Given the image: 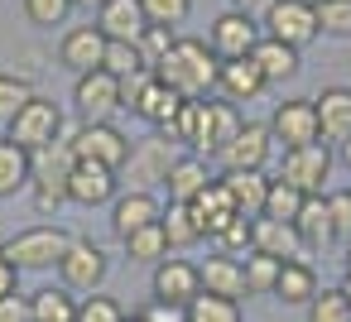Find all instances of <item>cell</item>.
Here are the masks:
<instances>
[{"mask_svg": "<svg viewBox=\"0 0 351 322\" xmlns=\"http://www.w3.org/2000/svg\"><path fill=\"white\" fill-rule=\"evenodd\" d=\"M245 121H241V111L231 106V101H183V111L173 116V125L164 130L173 145H188V154H197V159H221V149L236 140V130H241Z\"/></svg>", "mask_w": 351, "mask_h": 322, "instance_id": "cell-1", "label": "cell"}, {"mask_svg": "<svg viewBox=\"0 0 351 322\" xmlns=\"http://www.w3.org/2000/svg\"><path fill=\"white\" fill-rule=\"evenodd\" d=\"M217 68H221V58L207 49V39H173V49L154 68V77L169 92H178L183 101H202L207 92H217Z\"/></svg>", "mask_w": 351, "mask_h": 322, "instance_id": "cell-2", "label": "cell"}, {"mask_svg": "<svg viewBox=\"0 0 351 322\" xmlns=\"http://www.w3.org/2000/svg\"><path fill=\"white\" fill-rule=\"evenodd\" d=\"M5 140L20 145L25 154H44V149L63 145V111H58V101H49V97L25 101L15 111V121L5 125Z\"/></svg>", "mask_w": 351, "mask_h": 322, "instance_id": "cell-3", "label": "cell"}, {"mask_svg": "<svg viewBox=\"0 0 351 322\" xmlns=\"http://www.w3.org/2000/svg\"><path fill=\"white\" fill-rule=\"evenodd\" d=\"M68 245H73V231H63V226H29V231H15L5 245H0V255L25 274V269H58Z\"/></svg>", "mask_w": 351, "mask_h": 322, "instance_id": "cell-4", "label": "cell"}, {"mask_svg": "<svg viewBox=\"0 0 351 322\" xmlns=\"http://www.w3.org/2000/svg\"><path fill=\"white\" fill-rule=\"evenodd\" d=\"M68 154H73V164H101V169L121 173L125 159H130V140H125L111 121H97V125H82V130L68 140Z\"/></svg>", "mask_w": 351, "mask_h": 322, "instance_id": "cell-5", "label": "cell"}, {"mask_svg": "<svg viewBox=\"0 0 351 322\" xmlns=\"http://www.w3.org/2000/svg\"><path fill=\"white\" fill-rule=\"evenodd\" d=\"M332 173V149L327 145H303V149H284L279 159V183H289L303 197H322Z\"/></svg>", "mask_w": 351, "mask_h": 322, "instance_id": "cell-6", "label": "cell"}, {"mask_svg": "<svg viewBox=\"0 0 351 322\" xmlns=\"http://www.w3.org/2000/svg\"><path fill=\"white\" fill-rule=\"evenodd\" d=\"M265 34L279 39V44H289V49H308L322 34L313 0H274L269 15H265Z\"/></svg>", "mask_w": 351, "mask_h": 322, "instance_id": "cell-7", "label": "cell"}, {"mask_svg": "<svg viewBox=\"0 0 351 322\" xmlns=\"http://www.w3.org/2000/svg\"><path fill=\"white\" fill-rule=\"evenodd\" d=\"M173 140L169 135H149V140H140V145H130V159H125V183H130V193H149L154 183H164L169 178V169H173Z\"/></svg>", "mask_w": 351, "mask_h": 322, "instance_id": "cell-8", "label": "cell"}, {"mask_svg": "<svg viewBox=\"0 0 351 322\" xmlns=\"http://www.w3.org/2000/svg\"><path fill=\"white\" fill-rule=\"evenodd\" d=\"M58 279H63L68 293H97L101 279H106V250L87 236H73L68 255L58 260Z\"/></svg>", "mask_w": 351, "mask_h": 322, "instance_id": "cell-9", "label": "cell"}, {"mask_svg": "<svg viewBox=\"0 0 351 322\" xmlns=\"http://www.w3.org/2000/svg\"><path fill=\"white\" fill-rule=\"evenodd\" d=\"M73 106L82 116V125H97V121H111L121 111V77H111L106 68L97 73H82L77 87H73Z\"/></svg>", "mask_w": 351, "mask_h": 322, "instance_id": "cell-10", "label": "cell"}, {"mask_svg": "<svg viewBox=\"0 0 351 322\" xmlns=\"http://www.w3.org/2000/svg\"><path fill=\"white\" fill-rule=\"evenodd\" d=\"M269 135L279 149H303V145H322L317 140V111H313V97H293V101H279L274 116H269Z\"/></svg>", "mask_w": 351, "mask_h": 322, "instance_id": "cell-11", "label": "cell"}, {"mask_svg": "<svg viewBox=\"0 0 351 322\" xmlns=\"http://www.w3.org/2000/svg\"><path fill=\"white\" fill-rule=\"evenodd\" d=\"M269 154H274V135H269V125L245 121V125L236 130V140L221 149V169H226V173H265Z\"/></svg>", "mask_w": 351, "mask_h": 322, "instance_id": "cell-12", "label": "cell"}, {"mask_svg": "<svg viewBox=\"0 0 351 322\" xmlns=\"http://www.w3.org/2000/svg\"><path fill=\"white\" fill-rule=\"evenodd\" d=\"M260 44V25L245 15V10H226L212 20V34H207V49L226 63V58H250Z\"/></svg>", "mask_w": 351, "mask_h": 322, "instance_id": "cell-13", "label": "cell"}, {"mask_svg": "<svg viewBox=\"0 0 351 322\" xmlns=\"http://www.w3.org/2000/svg\"><path fill=\"white\" fill-rule=\"evenodd\" d=\"M197 293H202V274H197V264H193V260L169 255V260H159V264H154V303L188 308Z\"/></svg>", "mask_w": 351, "mask_h": 322, "instance_id": "cell-14", "label": "cell"}, {"mask_svg": "<svg viewBox=\"0 0 351 322\" xmlns=\"http://www.w3.org/2000/svg\"><path fill=\"white\" fill-rule=\"evenodd\" d=\"M317 111V140L322 145H346L351 140V92L346 87H322L313 97Z\"/></svg>", "mask_w": 351, "mask_h": 322, "instance_id": "cell-15", "label": "cell"}, {"mask_svg": "<svg viewBox=\"0 0 351 322\" xmlns=\"http://www.w3.org/2000/svg\"><path fill=\"white\" fill-rule=\"evenodd\" d=\"M58 58H63V68L68 73H97L101 68V58H106V34L97 29V25H77V29H68L63 34V44H58Z\"/></svg>", "mask_w": 351, "mask_h": 322, "instance_id": "cell-16", "label": "cell"}, {"mask_svg": "<svg viewBox=\"0 0 351 322\" xmlns=\"http://www.w3.org/2000/svg\"><path fill=\"white\" fill-rule=\"evenodd\" d=\"M188 207H193V221H197L202 240H217V236H221V231H226V226L241 216V212H236V202L226 197V188H221L217 178H212V183H207V188H202V193H197Z\"/></svg>", "mask_w": 351, "mask_h": 322, "instance_id": "cell-17", "label": "cell"}, {"mask_svg": "<svg viewBox=\"0 0 351 322\" xmlns=\"http://www.w3.org/2000/svg\"><path fill=\"white\" fill-rule=\"evenodd\" d=\"M116 173L101 169V164H73L68 173V202L77 207H101V202H116Z\"/></svg>", "mask_w": 351, "mask_h": 322, "instance_id": "cell-18", "label": "cell"}, {"mask_svg": "<svg viewBox=\"0 0 351 322\" xmlns=\"http://www.w3.org/2000/svg\"><path fill=\"white\" fill-rule=\"evenodd\" d=\"M159 216H164V207L154 202V193H116V202H111V231H116V240L154 226Z\"/></svg>", "mask_w": 351, "mask_h": 322, "instance_id": "cell-19", "label": "cell"}, {"mask_svg": "<svg viewBox=\"0 0 351 322\" xmlns=\"http://www.w3.org/2000/svg\"><path fill=\"white\" fill-rule=\"evenodd\" d=\"M97 29L116 44H140V34L149 29L145 20V5L140 0H106V5L97 10Z\"/></svg>", "mask_w": 351, "mask_h": 322, "instance_id": "cell-20", "label": "cell"}, {"mask_svg": "<svg viewBox=\"0 0 351 322\" xmlns=\"http://www.w3.org/2000/svg\"><path fill=\"white\" fill-rule=\"evenodd\" d=\"M250 250L255 255H269V260H303L298 231L284 226V221H269V216H255L250 221Z\"/></svg>", "mask_w": 351, "mask_h": 322, "instance_id": "cell-21", "label": "cell"}, {"mask_svg": "<svg viewBox=\"0 0 351 322\" xmlns=\"http://www.w3.org/2000/svg\"><path fill=\"white\" fill-rule=\"evenodd\" d=\"M197 274H202V293H217V298H231V303H241L245 298V269H241V260L236 255H207L202 264H197Z\"/></svg>", "mask_w": 351, "mask_h": 322, "instance_id": "cell-22", "label": "cell"}, {"mask_svg": "<svg viewBox=\"0 0 351 322\" xmlns=\"http://www.w3.org/2000/svg\"><path fill=\"white\" fill-rule=\"evenodd\" d=\"M130 111H135L145 125H154V130L164 135V130L173 125V116L183 111V97H178V92H169L159 77H149V82H145V92L130 101Z\"/></svg>", "mask_w": 351, "mask_h": 322, "instance_id": "cell-23", "label": "cell"}, {"mask_svg": "<svg viewBox=\"0 0 351 322\" xmlns=\"http://www.w3.org/2000/svg\"><path fill=\"white\" fill-rule=\"evenodd\" d=\"M269 82L260 77V68L250 63V58H226L221 68H217V92L236 106V101H255L260 92H265Z\"/></svg>", "mask_w": 351, "mask_h": 322, "instance_id": "cell-24", "label": "cell"}, {"mask_svg": "<svg viewBox=\"0 0 351 322\" xmlns=\"http://www.w3.org/2000/svg\"><path fill=\"white\" fill-rule=\"evenodd\" d=\"M221 188H226V197L236 202V212L241 216H265V197H269V183L274 178H265V173H221L217 178Z\"/></svg>", "mask_w": 351, "mask_h": 322, "instance_id": "cell-25", "label": "cell"}, {"mask_svg": "<svg viewBox=\"0 0 351 322\" xmlns=\"http://www.w3.org/2000/svg\"><path fill=\"white\" fill-rule=\"evenodd\" d=\"M207 183H212L207 159H197V154H178L173 169H169V178H164V193H169V202H193Z\"/></svg>", "mask_w": 351, "mask_h": 322, "instance_id": "cell-26", "label": "cell"}, {"mask_svg": "<svg viewBox=\"0 0 351 322\" xmlns=\"http://www.w3.org/2000/svg\"><path fill=\"white\" fill-rule=\"evenodd\" d=\"M293 231H298L303 250H317V245L337 240L332 212H327V193H322V197H303V207H298V216H293Z\"/></svg>", "mask_w": 351, "mask_h": 322, "instance_id": "cell-27", "label": "cell"}, {"mask_svg": "<svg viewBox=\"0 0 351 322\" xmlns=\"http://www.w3.org/2000/svg\"><path fill=\"white\" fill-rule=\"evenodd\" d=\"M317 293V274L308 260H284L279 264V279H274V298L279 303H293V308H308Z\"/></svg>", "mask_w": 351, "mask_h": 322, "instance_id": "cell-28", "label": "cell"}, {"mask_svg": "<svg viewBox=\"0 0 351 322\" xmlns=\"http://www.w3.org/2000/svg\"><path fill=\"white\" fill-rule=\"evenodd\" d=\"M250 63H255V68H260V77L274 87V82H284V77H293V73H298V49H289V44H279V39L260 34V44H255V53H250Z\"/></svg>", "mask_w": 351, "mask_h": 322, "instance_id": "cell-29", "label": "cell"}, {"mask_svg": "<svg viewBox=\"0 0 351 322\" xmlns=\"http://www.w3.org/2000/svg\"><path fill=\"white\" fill-rule=\"evenodd\" d=\"M29 178H34V154H25V149L10 145V140H0V197L25 193Z\"/></svg>", "mask_w": 351, "mask_h": 322, "instance_id": "cell-30", "label": "cell"}, {"mask_svg": "<svg viewBox=\"0 0 351 322\" xmlns=\"http://www.w3.org/2000/svg\"><path fill=\"white\" fill-rule=\"evenodd\" d=\"M29 312H34V322H77V293H68L63 284L53 288H34L29 293Z\"/></svg>", "mask_w": 351, "mask_h": 322, "instance_id": "cell-31", "label": "cell"}, {"mask_svg": "<svg viewBox=\"0 0 351 322\" xmlns=\"http://www.w3.org/2000/svg\"><path fill=\"white\" fill-rule=\"evenodd\" d=\"M159 226H164V236H169V250H188V245H197V240H202V231H197V221H193V207H188V202H169V207H164V216H159Z\"/></svg>", "mask_w": 351, "mask_h": 322, "instance_id": "cell-32", "label": "cell"}, {"mask_svg": "<svg viewBox=\"0 0 351 322\" xmlns=\"http://www.w3.org/2000/svg\"><path fill=\"white\" fill-rule=\"evenodd\" d=\"M125 245V255L135 260V264H159V260H169L173 250H169V236H164V226L154 221V226H145V231H135V236H125L121 240Z\"/></svg>", "mask_w": 351, "mask_h": 322, "instance_id": "cell-33", "label": "cell"}, {"mask_svg": "<svg viewBox=\"0 0 351 322\" xmlns=\"http://www.w3.org/2000/svg\"><path fill=\"white\" fill-rule=\"evenodd\" d=\"M308 322H351V293L346 288H317L308 303Z\"/></svg>", "mask_w": 351, "mask_h": 322, "instance_id": "cell-34", "label": "cell"}, {"mask_svg": "<svg viewBox=\"0 0 351 322\" xmlns=\"http://www.w3.org/2000/svg\"><path fill=\"white\" fill-rule=\"evenodd\" d=\"M39 92H34V82L25 77V73H0V121H15V111L25 106V101H34Z\"/></svg>", "mask_w": 351, "mask_h": 322, "instance_id": "cell-35", "label": "cell"}, {"mask_svg": "<svg viewBox=\"0 0 351 322\" xmlns=\"http://www.w3.org/2000/svg\"><path fill=\"white\" fill-rule=\"evenodd\" d=\"M183 312H188V322H241V303L217 298V293H197Z\"/></svg>", "mask_w": 351, "mask_h": 322, "instance_id": "cell-36", "label": "cell"}, {"mask_svg": "<svg viewBox=\"0 0 351 322\" xmlns=\"http://www.w3.org/2000/svg\"><path fill=\"white\" fill-rule=\"evenodd\" d=\"M279 264L284 260H269V255H245L241 260V269H245V298L250 293H274V279H279Z\"/></svg>", "mask_w": 351, "mask_h": 322, "instance_id": "cell-37", "label": "cell"}, {"mask_svg": "<svg viewBox=\"0 0 351 322\" xmlns=\"http://www.w3.org/2000/svg\"><path fill=\"white\" fill-rule=\"evenodd\" d=\"M313 10H317V29L322 34L351 39V0H313Z\"/></svg>", "mask_w": 351, "mask_h": 322, "instance_id": "cell-38", "label": "cell"}, {"mask_svg": "<svg viewBox=\"0 0 351 322\" xmlns=\"http://www.w3.org/2000/svg\"><path fill=\"white\" fill-rule=\"evenodd\" d=\"M298 207H303V193H293L289 183H269V197H265V216L269 221H284V226H293V216H298Z\"/></svg>", "mask_w": 351, "mask_h": 322, "instance_id": "cell-39", "label": "cell"}, {"mask_svg": "<svg viewBox=\"0 0 351 322\" xmlns=\"http://www.w3.org/2000/svg\"><path fill=\"white\" fill-rule=\"evenodd\" d=\"M173 39H178V34H173L169 25H149V29L140 34V44H135V49H140V63H145V68L154 73V68L164 63V53L173 49Z\"/></svg>", "mask_w": 351, "mask_h": 322, "instance_id": "cell-40", "label": "cell"}, {"mask_svg": "<svg viewBox=\"0 0 351 322\" xmlns=\"http://www.w3.org/2000/svg\"><path fill=\"white\" fill-rule=\"evenodd\" d=\"M101 68H106L111 77H130V73H140L145 63H140V49H135V44H116V39H106V58H101Z\"/></svg>", "mask_w": 351, "mask_h": 322, "instance_id": "cell-41", "label": "cell"}, {"mask_svg": "<svg viewBox=\"0 0 351 322\" xmlns=\"http://www.w3.org/2000/svg\"><path fill=\"white\" fill-rule=\"evenodd\" d=\"M77 322H125V308L106 293H87L77 303Z\"/></svg>", "mask_w": 351, "mask_h": 322, "instance_id": "cell-42", "label": "cell"}, {"mask_svg": "<svg viewBox=\"0 0 351 322\" xmlns=\"http://www.w3.org/2000/svg\"><path fill=\"white\" fill-rule=\"evenodd\" d=\"M25 15H29V25L53 29V25H63L73 15V0H25Z\"/></svg>", "mask_w": 351, "mask_h": 322, "instance_id": "cell-43", "label": "cell"}, {"mask_svg": "<svg viewBox=\"0 0 351 322\" xmlns=\"http://www.w3.org/2000/svg\"><path fill=\"white\" fill-rule=\"evenodd\" d=\"M140 5H145V20L149 25H183L188 20V10H193V0H140Z\"/></svg>", "mask_w": 351, "mask_h": 322, "instance_id": "cell-44", "label": "cell"}, {"mask_svg": "<svg viewBox=\"0 0 351 322\" xmlns=\"http://www.w3.org/2000/svg\"><path fill=\"white\" fill-rule=\"evenodd\" d=\"M327 212H332V231H337L341 240H351V188L327 193Z\"/></svg>", "mask_w": 351, "mask_h": 322, "instance_id": "cell-45", "label": "cell"}, {"mask_svg": "<svg viewBox=\"0 0 351 322\" xmlns=\"http://www.w3.org/2000/svg\"><path fill=\"white\" fill-rule=\"evenodd\" d=\"M217 245H221V255H241V250H250V216H236V221L217 236Z\"/></svg>", "mask_w": 351, "mask_h": 322, "instance_id": "cell-46", "label": "cell"}, {"mask_svg": "<svg viewBox=\"0 0 351 322\" xmlns=\"http://www.w3.org/2000/svg\"><path fill=\"white\" fill-rule=\"evenodd\" d=\"M0 322H34V312H29V298H25V293H10V298H0Z\"/></svg>", "mask_w": 351, "mask_h": 322, "instance_id": "cell-47", "label": "cell"}, {"mask_svg": "<svg viewBox=\"0 0 351 322\" xmlns=\"http://www.w3.org/2000/svg\"><path fill=\"white\" fill-rule=\"evenodd\" d=\"M140 317H145V322H188V312H183V308H169V303H149Z\"/></svg>", "mask_w": 351, "mask_h": 322, "instance_id": "cell-48", "label": "cell"}, {"mask_svg": "<svg viewBox=\"0 0 351 322\" xmlns=\"http://www.w3.org/2000/svg\"><path fill=\"white\" fill-rule=\"evenodd\" d=\"M10 293H20V269L0 255V298H10Z\"/></svg>", "mask_w": 351, "mask_h": 322, "instance_id": "cell-49", "label": "cell"}, {"mask_svg": "<svg viewBox=\"0 0 351 322\" xmlns=\"http://www.w3.org/2000/svg\"><path fill=\"white\" fill-rule=\"evenodd\" d=\"M255 5H260V0H231V10H245V15H250Z\"/></svg>", "mask_w": 351, "mask_h": 322, "instance_id": "cell-50", "label": "cell"}, {"mask_svg": "<svg viewBox=\"0 0 351 322\" xmlns=\"http://www.w3.org/2000/svg\"><path fill=\"white\" fill-rule=\"evenodd\" d=\"M73 5H82V10H101L106 0H73Z\"/></svg>", "mask_w": 351, "mask_h": 322, "instance_id": "cell-51", "label": "cell"}, {"mask_svg": "<svg viewBox=\"0 0 351 322\" xmlns=\"http://www.w3.org/2000/svg\"><path fill=\"white\" fill-rule=\"evenodd\" d=\"M341 164H346V169H351V140H346V145H341Z\"/></svg>", "mask_w": 351, "mask_h": 322, "instance_id": "cell-52", "label": "cell"}, {"mask_svg": "<svg viewBox=\"0 0 351 322\" xmlns=\"http://www.w3.org/2000/svg\"><path fill=\"white\" fill-rule=\"evenodd\" d=\"M341 264H346V279H351V240H346V260Z\"/></svg>", "mask_w": 351, "mask_h": 322, "instance_id": "cell-53", "label": "cell"}, {"mask_svg": "<svg viewBox=\"0 0 351 322\" xmlns=\"http://www.w3.org/2000/svg\"><path fill=\"white\" fill-rule=\"evenodd\" d=\"M341 288H346V293H351V279H346V284H341Z\"/></svg>", "mask_w": 351, "mask_h": 322, "instance_id": "cell-54", "label": "cell"}, {"mask_svg": "<svg viewBox=\"0 0 351 322\" xmlns=\"http://www.w3.org/2000/svg\"><path fill=\"white\" fill-rule=\"evenodd\" d=\"M125 322H145V317H125Z\"/></svg>", "mask_w": 351, "mask_h": 322, "instance_id": "cell-55", "label": "cell"}]
</instances>
